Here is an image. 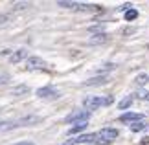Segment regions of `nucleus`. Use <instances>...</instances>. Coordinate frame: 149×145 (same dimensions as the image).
I'll use <instances>...</instances> for the list:
<instances>
[{
	"instance_id": "nucleus-8",
	"label": "nucleus",
	"mask_w": 149,
	"mask_h": 145,
	"mask_svg": "<svg viewBox=\"0 0 149 145\" xmlns=\"http://www.w3.org/2000/svg\"><path fill=\"white\" fill-rule=\"evenodd\" d=\"M26 57H28V51H26V50H17L15 53L9 57V61L15 65V62H20L22 59H26Z\"/></svg>"
},
{
	"instance_id": "nucleus-11",
	"label": "nucleus",
	"mask_w": 149,
	"mask_h": 145,
	"mask_svg": "<svg viewBox=\"0 0 149 145\" xmlns=\"http://www.w3.org/2000/svg\"><path fill=\"white\" fill-rule=\"evenodd\" d=\"M131 105H133V97H131V96H127V97H125V99H122V101L118 103V108L125 110V108H129Z\"/></svg>"
},
{
	"instance_id": "nucleus-6",
	"label": "nucleus",
	"mask_w": 149,
	"mask_h": 145,
	"mask_svg": "<svg viewBox=\"0 0 149 145\" xmlns=\"http://www.w3.org/2000/svg\"><path fill=\"white\" fill-rule=\"evenodd\" d=\"M37 96L39 97H52V99H55V97H59V90H55L54 86H42V88L37 90Z\"/></svg>"
},
{
	"instance_id": "nucleus-18",
	"label": "nucleus",
	"mask_w": 149,
	"mask_h": 145,
	"mask_svg": "<svg viewBox=\"0 0 149 145\" xmlns=\"http://www.w3.org/2000/svg\"><path fill=\"white\" fill-rule=\"evenodd\" d=\"M26 6H28V4L24 2V4H15V6H13V8H15V9H24V8H26Z\"/></svg>"
},
{
	"instance_id": "nucleus-20",
	"label": "nucleus",
	"mask_w": 149,
	"mask_h": 145,
	"mask_svg": "<svg viewBox=\"0 0 149 145\" xmlns=\"http://www.w3.org/2000/svg\"><path fill=\"white\" fill-rule=\"evenodd\" d=\"M8 20V15H0V24H2V22H6Z\"/></svg>"
},
{
	"instance_id": "nucleus-3",
	"label": "nucleus",
	"mask_w": 149,
	"mask_h": 145,
	"mask_svg": "<svg viewBox=\"0 0 149 145\" xmlns=\"http://www.w3.org/2000/svg\"><path fill=\"white\" fill-rule=\"evenodd\" d=\"M98 134V143H111L112 140H116L118 138V130L116 129H111V127H105V129H101L100 132H96Z\"/></svg>"
},
{
	"instance_id": "nucleus-5",
	"label": "nucleus",
	"mask_w": 149,
	"mask_h": 145,
	"mask_svg": "<svg viewBox=\"0 0 149 145\" xmlns=\"http://www.w3.org/2000/svg\"><path fill=\"white\" fill-rule=\"evenodd\" d=\"M26 68L28 70H42V68H46V62L41 57H30L26 61Z\"/></svg>"
},
{
	"instance_id": "nucleus-13",
	"label": "nucleus",
	"mask_w": 149,
	"mask_h": 145,
	"mask_svg": "<svg viewBox=\"0 0 149 145\" xmlns=\"http://www.w3.org/2000/svg\"><path fill=\"white\" fill-rule=\"evenodd\" d=\"M134 83H138V85H146V83H149V75H147V74H140V75H136Z\"/></svg>"
},
{
	"instance_id": "nucleus-12",
	"label": "nucleus",
	"mask_w": 149,
	"mask_h": 145,
	"mask_svg": "<svg viewBox=\"0 0 149 145\" xmlns=\"http://www.w3.org/2000/svg\"><path fill=\"white\" fill-rule=\"evenodd\" d=\"M107 40V35L105 33H100V35H94L92 39H90V44H98V42H105Z\"/></svg>"
},
{
	"instance_id": "nucleus-19",
	"label": "nucleus",
	"mask_w": 149,
	"mask_h": 145,
	"mask_svg": "<svg viewBox=\"0 0 149 145\" xmlns=\"http://www.w3.org/2000/svg\"><path fill=\"white\" fill-rule=\"evenodd\" d=\"M142 145H147L149 143V136H146V138H142V142H140Z\"/></svg>"
},
{
	"instance_id": "nucleus-9",
	"label": "nucleus",
	"mask_w": 149,
	"mask_h": 145,
	"mask_svg": "<svg viewBox=\"0 0 149 145\" xmlns=\"http://www.w3.org/2000/svg\"><path fill=\"white\" fill-rule=\"evenodd\" d=\"M105 83H107V77H105V75H101V77H92V79L85 81V85H87V86H94V85H105Z\"/></svg>"
},
{
	"instance_id": "nucleus-4",
	"label": "nucleus",
	"mask_w": 149,
	"mask_h": 145,
	"mask_svg": "<svg viewBox=\"0 0 149 145\" xmlns=\"http://www.w3.org/2000/svg\"><path fill=\"white\" fill-rule=\"evenodd\" d=\"M76 143H98V134H83V136H77L76 140L66 142L65 145H76Z\"/></svg>"
},
{
	"instance_id": "nucleus-2",
	"label": "nucleus",
	"mask_w": 149,
	"mask_h": 145,
	"mask_svg": "<svg viewBox=\"0 0 149 145\" xmlns=\"http://www.w3.org/2000/svg\"><path fill=\"white\" fill-rule=\"evenodd\" d=\"M88 118H90L88 110H76V112L68 114L66 118H65V121H66V123H76L77 125V123H87Z\"/></svg>"
},
{
	"instance_id": "nucleus-17",
	"label": "nucleus",
	"mask_w": 149,
	"mask_h": 145,
	"mask_svg": "<svg viewBox=\"0 0 149 145\" xmlns=\"http://www.w3.org/2000/svg\"><path fill=\"white\" fill-rule=\"evenodd\" d=\"M136 96H138L140 99H147V101H149V92H146V90H140Z\"/></svg>"
},
{
	"instance_id": "nucleus-15",
	"label": "nucleus",
	"mask_w": 149,
	"mask_h": 145,
	"mask_svg": "<svg viewBox=\"0 0 149 145\" xmlns=\"http://www.w3.org/2000/svg\"><path fill=\"white\" fill-rule=\"evenodd\" d=\"M144 123H142V121H140V123H134V125H131V130H133V132H138V130H142V129H144Z\"/></svg>"
},
{
	"instance_id": "nucleus-16",
	"label": "nucleus",
	"mask_w": 149,
	"mask_h": 145,
	"mask_svg": "<svg viewBox=\"0 0 149 145\" xmlns=\"http://www.w3.org/2000/svg\"><path fill=\"white\" fill-rule=\"evenodd\" d=\"M24 92H28V86H17V88H13V94H24Z\"/></svg>"
},
{
	"instance_id": "nucleus-1",
	"label": "nucleus",
	"mask_w": 149,
	"mask_h": 145,
	"mask_svg": "<svg viewBox=\"0 0 149 145\" xmlns=\"http://www.w3.org/2000/svg\"><path fill=\"white\" fill-rule=\"evenodd\" d=\"M112 103V97L111 96H107V97H101V96H88V97H85L83 99V107L85 110H96V108H100V107H105V105H111Z\"/></svg>"
},
{
	"instance_id": "nucleus-21",
	"label": "nucleus",
	"mask_w": 149,
	"mask_h": 145,
	"mask_svg": "<svg viewBox=\"0 0 149 145\" xmlns=\"http://www.w3.org/2000/svg\"><path fill=\"white\" fill-rule=\"evenodd\" d=\"M15 145H33L31 142H20V143H15Z\"/></svg>"
},
{
	"instance_id": "nucleus-10",
	"label": "nucleus",
	"mask_w": 149,
	"mask_h": 145,
	"mask_svg": "<svg viewBox=\"0 0 149 145\" xmlns=\"http://www.w3.org/2000/svg\"><path fill=\"white\" fill-rule=\"evenodd\" d=\"M85 129H87V123H77V125H74L72 129H68L66 134L72 136V134H77V132H81V130H85Z\"/></svg>"
},
{
	"instance_id": "nucleus-14",
	"label": "nucleus",
	"mask_w": 149,
	"mask_h": 145,
	"mask_svg": "<svg viewBox=\"0 0 149 145\" xmlns=\"http://www.w3.org/2000/svg\"><path fill=\"white\" fill-rule=\"evenodd\" d=\"M136 17H138V11H136V9H129L127 13H125V20H134Z\"/></svg>"
},
{
	"instance_id": "nucleus-7",
	"label": "nucleus",
	"mask_w": 149,
	"mask_h": 145,
	"mask_svg": "<svg viewBox=\"0 0 149 145\" xmlns=\"http://www.w3.org/2000/svg\"><path fill=\"white\" fill-rule=\"evenodd\" d=\"M144 119V114H136V112H125L120 116V121H123V123H131V121H140Z\"/></svg>"
}]
</instances>
